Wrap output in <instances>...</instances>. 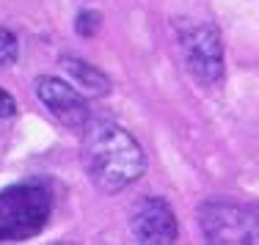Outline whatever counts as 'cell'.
<instances>
[{
  "mask_svg": "<svg viewBox=\"0 0 259 245\" xmlns=\"http://www.w3.org/2000/svg\"><path fill=\"white\" fill-rule=\"evenodd\" d=\"M64 69L69 72V77L75 80V85L83 91L85 96H105L110 94V80L102 69L91 66L89 61L80 58H64Z\"/></svg>",
  "mask_w": 259,
  "mask_h": 245,
  "instance_id": "7",
  "label": "cell"
},
{
  "mask_svg": "<svg viewBox=\"0 0 259 245\" xmlns=\"http://www.w3.org/2000/svg\"><path fill=\"white\" fill-rule=\"evenodd\" d=\"M53 215V195L36 182H20L0 193V242L36 237Z\"/></svg>",
  "mask_w": 259,
  "mask_h": 245,
  "instance_id": "2",
  "label": "cell"
},
{
  "mask_svg": "<svg viewBox=\"0 0 259 245\" xmlns=\"http://www.w3.org/2000/svg\"><path fill=\"white\" fill-rule=\"evenodd\" d=\"M14 113H17L14 96H11L6 88H0V119H9V116H14Z\"/></svg>",
  "mask_w": 259,
  "mask_h": 245,
  "instance_id": "10",
  "label": "cell"
},
{
  "mask_svg": "<svg viewBox=\"0 0 259 245\" xmlns=\"http://www.w3.org/2000/svg\"><path fill=\"white\" fill-rule=\"evenodd\" d=\"M180 44L193 80L212 88L224 80V41L212 22H190L180 30Z\"/></svg>",
  "mask_w": 259,
  "mask_h": 245,
  "instance_id": "4",
  "label": "cell"
},
{
  "mask_svg": "<svg viewBox=\"0 0 259 245\" xmlns=\"http://www.w3.org/2000/svg\"><path fill=\"white\" fill-rule=\"evenodd\" d=\"M36 96L69 130H85V124L91 121V108L85 94L66 80H61V77L53 75L36 77Z\"/></svg>",
  "mask_w": 259,
  "mask_h": 245,
  "instance_id": "5",
  "label": "cell"
},
{
  "mask_svg": "<svg viewBox=\"0 0 259 245\" xmlns=\"http://www.w3.org/2000/svg\"><path fill=\"white\" fill-rule=\"evenodd\" d=\"M130 231L144 245H171L177 242V215L163 195H146L130 215Z\"/></svg>",
  "mask_w": 259,
  "mask_h": 245,
  "instance_id": "6",
  "label": "cell"
},
{
  "mask_svg": "<svg viewBox=\"0 0 259 245\" xmlns=\"http://www.w3.org/2000/svg\"><path fill=\"white\" fill-rule=\"evenodd\" d=\"M20 55V41L9 28H0V66H11Z\"/></svg>",
  "mask_w": 259,
  "mask_h": 245,
  "instance_id": "8",
  "label": "cell"
},
{
  "mask_svg": "<svg viewBox=\"0 0 259 245\" xmlns=\"http://www.w3.org/2000/svg\"><path fill=\"white\" fill-rule=\"evenodd\" d=\"M201 231L209 242L221 245H259V207L207 201L199 210Z\"/></svg>",
  "mask_w": 259,
  "mask_h": 245,
  "instance_id": "3",
  "label": "cell"
},
{
  "mask_svg": "<svg viewBox=\"0 0 259 245\" xmlns=\"http://www.w3.org/2000/svg\"><path fill=\"white\" fill-rule=\"evenodd\" d=\"M83 165L102 193H119L141 179L146 171V155L116 121H89L83 135Z\"/></svg>",
  "mask_w": 259,
  "mask_h": 245,
  "instance_id": "1",
  "label": "cell"
},
{
  "mask_svg": "<svg viewBox=\"0 0 259 245\" xmlns=\"http://www.w3.org/2000/svg\"><path fill=\"white\" fill-rule=\"evenodd\" d=\"M100 25H102V17H100V11H80L77 14V20H75V30L80 36H85V39H89V36H94L97 30H100Z\"/></svg>",
  "mask_w": 259,
  "mask_h": 245,
  "instance_id": "9",
  "label": "cell"
}]
</instances>
